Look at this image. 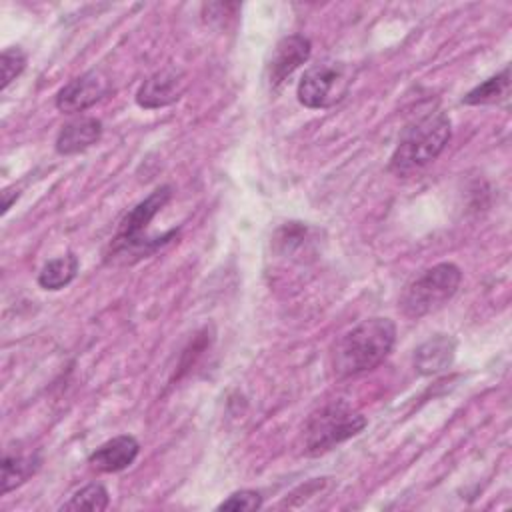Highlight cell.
<instances>
[{"mask_svg": "<svg viewBox=\"0 0 512 512\" xmlns=\"http://www.w3.org/2000/svg\"><path fill=\"white\" fill-rule=\"evenodd\" d=\"M172 196V188L170 186H160L156 188L150 196H146L142 202H138L120 222L110 250H112V258H128V256H146L148 252H152L154 248H158L160 244H164L170 236L176 234V230H170L164 236H146L148 224L152 222V218L166 206V202Z\"/></svg>", "mask_w": 512, "mask_h": 512, "instance_id": "3957f363", "label": "cell"}, {"mask_svg": "<svg viewBox=\"0 0 512 512\" xmlns=\"http://www.w3.org/2000/svg\"><path fill=\"white\" fill-rule=\"evenodd\" d=\"M396 326L388 318H370L348 330L334 346L332 368L340 378L374 370L390 354Z\"/></svg>", "mask_w": 512, "mask_h": 512, "instance_id": "6da1fadb", "label": "cell"}, {"mask_svg": "<svg viewBox=\"0 0 512 512\" xmlns=\"http://www.w3.org/2000/svg\"><path fill=\"white\" fill-rule=\"evenodd\" d=\"M366 426V416L346 400H332L316 410L304 428V446L310 456L324 454L356 436Z\"/></svg>", "mask_w": 512, "mask_h": 512, "instance_id": "5b68a950", "label": "cell"}, {"mask_svg": "<svg viewBox=\"0 0 512 512\" xmlns=\"http://www.w3.org/2000/svg\"><path fill=\"white\" fill-rule=\"evenodd\" d=\"M312 52V44L302 34H290L276 42L266 62V78L272 88L280 86L298 66H302Z\"/></svg>", "mask_w": 512, "mask_h": 512, "instance_id": "9c48e42d", "label": "cell"}, {"mask_svg": "<svg viewBox=\"0 0 512 512\" xmlns=\"http://www.w3.org/2000/svg\"><path fill=\"white\" fill-rule=\"evenodd\" d=\"M110 504L108 492L102 484H88L74 492L68 502L60 506V510H90V512H100L106 510Z\"/></svg>", "mask_w": 512, "mask_h": 512, "instance_id": "2e32d148", "label": "cell"}, {"mask_svg": "<svg viewBox=\"0 0 512 512\" xmlns=\"http://www.w3.org/2000/svg\"><path fill=\"white\" fill-rule=\"evenodd\" d=\"M452 134L450 118L442 110L426 112L412 120L398 140V146L390 158L388 170L396 176H408L432 160L444 150Z\"/></svg>", "mask_w": 512, "mask_h": 512, "instance_id": "7a4b0ae2", "label": "cell"}, {"mask_svg": "<svg viewBox=\"0 0 512 512\" xmlns=\"http://www.w3.org/2000/svg\"><path fill=\"white\" fill-rule=\"evenodd\" d=\"M78 266H80V262L72 252L58 256L54 260H48L38 274V284L44 290H60L76 278Z\"/></svg>", "mask_w": 512, "mask_h": 512, "instance_id": "5bb4252c", "label": "cell"}, {"mask_svg": "<svg viewBox=\"0 0 512 512\" xmlns=\"http://www.w3.org/2000/svg\"><path fill=\"white\" fill-rule=\"evenodd\" d=\"M110 90V80L102 70H90L82 76H76L56 94V108L64 114L84 112Z\"/></svg>", "mask_w": 512, "mask_h": 512, "instance_id": "ba28073f", "label": "cell"}, {"mask_svg": "<svg viewBox=\"0 0 512 512\" xmlns=\"http://www.w3.org/2000/svg\"><path fill=\"white\" fill-rule=\"evenodd\" d=\"M40 466V458L36 454L22 452H6L2 460V494H8L16 486L24 484Z\"/></svg>", "mask_w": 512, "mask_h": 512, "instance_id": "4fadbf2b", "label": "cell"}, {"mask_svg": "<svg viewBox=\"0 0 512 512\" xmlns=\"http://www.w3.org/2000/svg\"><path fill=\"white\" fill-rule=\"evenodd\" d=\"M102 136V122L98 118L86 116V118H76L62 126V130L56 136V150L64 156L68 154H78L92 144H96Z\"/></svg>", "mask_w": 512, "mask_h": 512, "instance_id": "8fae6325", "label": "cell"}, {"mask_svg": "<svg viewBox=\"0 0 512 512\" xmlns=\"http://www.w3.org/2000/svg\"><path fill=\"white\" fill-rule=\"evenodd\" d=\"M462 272L452 262H440L416 276L400 294L398 310L406 318H422L442 308L458 290Z\"/></svg>", "mask_w": 512, "mask_h": 512, "instance_id": "277c9868", "label": "cell"}, {"mask_svg": "<svg viewBox=\"0 0 512 512\" xmlns=\"http://www.w3.org/2000/svg\"><path fill=\"white\" fill-rule=\"evenodd\" d=\"M16 198H18V192H12L10 188H6L4 192H2V214H6L8 210H10V206H12V202H16Z\"/></svg>", "mask_w": 512, "mask_h": 512, "instance_id": "d6986e66", "label": "cell"}, {"mask_svg": "<svg viewBox=\"0 0 512 512\" xmlns=\"http://www.w3.org/2000/svg\"><path fill=\"white\" fill-rule=\"evenodd\" d=\"M186 72L178 66H164L148 76L136 92V104L146 110H156L174 104L186 90Z\"/></svg>", "mask_w": 512, "mask_h": 512, "instance_id": "52a82bcc", "label": "cell"}, {"mask_svg": "<svg viewBox=\"0 0 512 512\" xmlns=\"http://www.w3.org/2000/svg\"><path fill=\"white\" fill-rule=\"evenodd\" d=\"M354 82V68L348 62L324 60L310 66L298 82L300 104L312 110L336 106L344 100Z\"/></svg>", "mask_w": 512, "mask_h": 512, "instance_id": "8992f818", "label": "cell"}, {"mask_svg": "<svg viewBox=\"0 0 512 512\" xmlns=\"http://www.w3.org/2000/svg\"><path fill=\"white\" fill-rule=\"evenodd\" d=\"M510 92V68L506 66L500 74L484 80L476 88H472L462 102L470 106H480V104H498L500 100H506Z\"/></svg>", "mask_w": 512, "mask_h": 512, "instance_id": "9a60e30c", "label": "cell"}, {"mask_svg": "<svg viewBox=\"0 0 512 512\" xmlns=\"http://www.w3.org/2000/svg\"><path fill=\"white\" fill-rule=\"evenodd\" d=\"M140 452V444L134 436L130 434H120L114 436L112 440L104 442L102 446H98L90 456H88V464L98 470V472H120L124 468H128L136 456Z\"/></svg>", "mask_w": 512, "mask_h": 512, "instance_id": "30bf717a", "label": "cell"}, {"mask_svg": "<svg viewBox=\"0 0 512 512\" xmlns=\"http://www.w3.org/2000/svg\"><path fill=\"white\" fill-rule=\"evenodd\" d=\"M0 68H2L0 88L4 90L14 78H18L24 72V68H26V54L18 46L4 48V52L0 56Z\"/></svg>", "mask_w": 512, "mask_h": 512, "instance_id": "e0dca14e", "label": "cell"}, {"mask_svg": "<svg viewBox=\"0 0 512 512\" xmlns=\"http://www.w3.org/2000/svg\"><path fill=\"white\" fill-rule=\"evenodd\" d=\"M456 342L446 334H438L418 346L414 354V366L420 374L430 376L446 370L454 362Z\"/></svg>", "mask_w": 512, "mask_h": 512, "instance_id": "7c38bea8", "label": "cell"}, {"mask_svg": "<svg viewBox=\"0 0 512 512\" xmlns=\"http://www.w3.org/2000/svg\"><path fill=\"white\" fill-rule=\"evenodd\" d=\"M258 508H262V496L256 490H238L218 504V510H232V512H252Z\"/></svg>", "mask_w": 512, "mask_h": 512, "instance_id": "ac0fdd59", "label": "cell"}]
</instances>
